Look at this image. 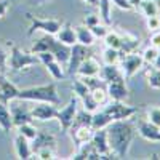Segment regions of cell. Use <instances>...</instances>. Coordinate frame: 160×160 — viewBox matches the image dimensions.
Instances as JSON below:
<instances>
[{
    "label": "cell",
    "instance_id": "6da1fadb",
    "mask_svg": "<svg viewBox=\"0 0 160 160\" xmlns=\"http://www.w3.org/2000/svg\"><path fill=\"white\" fill-rule=\"evenodd\" d=\"M108 139L111 146V152L115 158H125L130 152L131 142L136 136V127L130 120H115L111 122L108 127Z\"/></svg>",
    "mask_w": 160,
    "mask_h": 160
},
{
    "label": "cell",
    "instance_id": "7a4b0ae2",
    "mask_svg": "<svg viewBox=\"0 0 160 160\" xmlns=\"http://www.w3.org/2000/svg\"><path fill=\"white\" fill-rule=\"evenodd\" d=\"M18 99H22L26 102H50L58 106L61 102L56 83L51 82L47 85H37V87H29L22 88L18 91Z\"/></svg>",
    "mask_w": 160,
    "mask_h": 160
},
{
    "label": "cell",
    "instance_id": "3957f363",
    "mask_svg": "<svg viewBox=\"0 0 160 160\" xmlns=\"http://www.w3.org/2000/svg\"><path fill=\"white\" fill-rule=\"evenodd\" d=\"M32 53H38V51H50L53 56H55L66 69V64L69 61V56H71V47L61 43L59 40L55 37V35H50V34H45L42 38H38L37 42L34 43Z\"/></svg>",
    "mask_w": 160,
    "mask_h": 160
},
{
    "label": "cell",
    "instance_id": "277c9868",
    "mask_svg": "<svg viewBox=\"0 0 160 160\" xmlns=\"http://www.w3.org/2000/svg\"><path fill=\"white\" fill-rule=\"evenodd\" d=\"M38 64V58L32 51H24L16 45H11L8 51V71H22L29 66Z\"/></svg>",
    "mask_w": 160,
    "mask_h": 160
},
{
    "label": "cell",
    "instance_id": "5b68a950",
    "mask_svg": "<svg viewBox=\"0 0 160 160\" xmlns=\"http://www.w3.org/2000/svg\"><path fill=\"white\" fill-rule=\"evenodd\" d=\"M102 111L111 118V122H115V120H127V118H131L136 114V108L125 104L123 101H112V99L104 104Z\"/></svg>",
    "mask_w": 160,
    "mask_h": 160
},
{
    "label": "cell",
    "instance_id": "8992f818",
    "mask_svg": "<svg viewBox=\"0 0 160 160\" xmlns=\"http://www.w3.org/2000/svg\"><path fill=\"white\" fill-rule=\"evenodd\" d=\"M29 21H31V26H29V31L28 34L29 35H34L35 32H43V34H50V35H55L59 28L62 26V22L59 19H43V18H35L32 16L31 13L28 15Z\"/></svg>",
    "mask_w": 160,
    "mask_h": 160
},
{
    "label": "cell",
    "instance_id": "52a82bcc",
    "mask_svg": "<svg viewBox=\"0 0 160 160\" xmlns=\"http://www.w3.org/2000/svg\"><path fill=\"white\" fill-rule=\"evenodd\" d=\"M118 66H120V69H122V72H123V77L127 80V78H131L133 75H136L142 69L144 61H142V56L139 55V53L133 51V53L122 55Z\"/></svg>",
    "mask_w": 160,
    "mask_h": 160
},
{
    "label": "cell",
    "instance_id": "ba28073f",
    "mask_svg": "<svg viewBox=\"0 0 160 160\" xmlns=\"http://www.w3.org/2000/svg\"><path fill=\"white\" fill-rule=\"evenodd\" d=\"M37 58H38V62H42L45 66V69L48 71V74L55 78V80H64L66 78V69L64 66L51 55L50 51H38L35 53Z\"/></svg>",
    "mask_w": 160,
    "mask_h": 160
},
{
    "label": "cell",
    "instance_id": "9c48e42d",
    "mask_svg": "<svg viewBox=\"0 0 160 160\" xmlns=\"http://www.w3.org/2000/svg\"><path fill=\"white\" fill-rule=\"evenodd\" d=\"M72 90H74L75 98L82 101L85 111H88V112H95V111L99 108V106L95 102V99H93L90 88H88V87H87V85H85L77 75H75V78L72 80Z\"/></svg>",
    "mask_w": 160,
    "mask_h": 160
},
{
    "label": "cell",
    "instance_id": "30bf717a",
    "mask_svg": "<svg viewBox=\"0 0 160 160\" xmlns=\"http://www.w3.org/2000/svg\"><path fill=\"white\" fill-rule=\"evenodd\" d=\"M10 106V112H11V118H13V125L15 127H19L22 123H29V122H34L32 120V115H31V111L29 108H26V104L22 99H11L8 102Z\"/></svg>",
    "mask_w": 160,
    "mask_h": 160
},
{
    "label": "cell",
    "instance_id": "8fae6325",
    "mask_svg": "<svg viewBox=\"0 0 160 160\" xmlns=\"http://www.w3.org/2000/svg\"><path fill=\"white\" fill-rule=\"evenodd\" d=\"M87 56H90V51H88V47L85 45H80V43H75L71 47V56H69V61L66 64V75H71L74 77L77 74V69L80 62H82Z\"/></svg>",
    "mask_w": 160,
    "mask_h": 160
},
{
    "label": "cell",
    "instance_id": "7c38bea8",
    "mask_svg": "<svg viewBox=\"0 0 160 160\" xmlns=\"http://www.w3.org/2000/svg\"><path fill=\"white\" fill-rule=\"evenodd\" d=\"M75 115H77V98H71L69 102L64 106V108L58 109V115H56V120L61 125V130L62 133H68V130L72 127L74 120H75Z\"/></svg>",
    "mask_w": 160,
    "mask_h": 160
},
{
    "label": "cell",
    "instance_id": "4fadbf2b",
    "mask_svg": "<svg viewBox=\"0 0 160 160\" xmlns=\"http://www.w3.org/2000/svg\"><path fill=\"white\" fill-rule=\"evenodd\" d=\"M29 111L32 120H38V122H48V120L56 118L58 115V108L50 102H35L32 108H29Z\"/></svg>",
    "mask_w": 160,
    "mask_h": 160
},
{
    "label": "cell",
    "instance_id": "5bb4252c",
    "mask_svg": "<svg viewBox=\"0 0 160 160\" xmlns=\"http://www.w3.org/2000/svg\"><path fill=\"white\" fill-rule=\"evenodd\" d=\"M91 142L95 146V149L99 152L101 158H115V155L111 152V146H109V139H108V130L106 128L95 130V133L91 136Z\"/></svg>",
    "mask_w": 160,
    "mask_h": 160
},
{
    "label": "cell",
    "instance_id": "9a60e30c",
    "mask_svg": "<svg viewBox=\"0 0 160 160\" xmlns=\"http://www.w3.org/2000/svg\"><path fill=\"white\" fill-rule=\"evenodd\" d=\"M68 133L71 135V139L74 141V144L80 146L83 142L91 141V136L95 133V130L91 128V125H72L68 130Z\"/></svg>",
    "mask_w": 160,
    "mask_h": 160
},
{
    "label": "cell",
    "instance_id": "2e32d148",
    "mask_svg": "<svg viewBox=\"0 0 160 160\" xmlns=\"http://www.w3.org/2000/svg\"><path fill=\"white\" fill-rule=\"evenodd\" d=\"M106 90H108L109 99L112 101H125L130 95L125 80H115V82L106 83Z\"/></svg>",
    "mask_w": 160,
    "mask_h": 160
},
{
    "label": "cell",
    "instance_id": "e0dca14e",
    "mask_svg": "<svg viewBox=\"0 0 160 160\" xmlns=\"http://www.w3.org/2000/svg\"><path fill=\"white\" fill-rule=\"evenodd\" d=\"M101 69V64L95 56H87L82 62H80L78 69H77V77H93V75H98Z\"/></svg>",
    "mask_w": 160,
    "mask_h": 160
},
{
    "label": "cell",
    "instance_id": "ac0fdd59",
    "mask_svg": "<svg viewBox=\"0 0 160 160\" xmlns=\"http://www.w3.org/2000/svg\"><path fill=\"white\" fill-rule=\"evenodd\" d=\"M19 88L10 82V80L5 77V74H0V102H10L11 99H15L18 96Z\"/></svg>",
    "mask_w": 160,
    "mask_h": 160
},
{
    "label": "cell",
    "instance_id": "d6986e66",
    "mask_svg": "<svg viewBox=\"0 0 160 160\" xmlns=\"http://www.w3.org/2000/svg\"><path fill=\"white\" fill-rule=\"evenodd\" d=\"M136 133L144 138L146 141H151V142H160V128L155 127L154 123H151L149 120H144V122H139Z\"/></svg>",
    "mask_w": 160,
    "mask_h": 160
},
{
    "label": "cell",
    "instance_id": "ffe728a7",
    "mask_svg": "<svg viewBox=\"0 0 160 160\" xmlns=\"http://www.w3.org/2000/svg\"><path fill=\"white\" fill-rule=\"evenodd\" d=\"M98 75L104 83H111V82H115V80H125L123 72H122L118 64H104V66H101Z\"/></svg>",
    "mask_w": 160,
    "mask_h": 160
},
{
    "label": "cell",
    "instance_id": "44dd1931",
    "mask_svg": "<svg viewBox=\"0 0 160 160\" xmlns=\"http://www.w3.org/2000/svg\"><path fill=\"white\" fill-rule=\"evenodd\" d=\"M13 144H15V151H16V155L18 158L21 160H28V158H32L34 152H32V146H31V141L28 138H24L22 135H18L13 139Z\"/></svg>",
    "mask_w": 160,
    "mask_h": 160
},
{
    "label": "cell",
    "instance_id": "7402d4cb",
    "mask_svg": "<svg viewBox=\"0 0 160 160\" xmlns=\"http://www.w3.org/2000/svg\"><path fill=\"white\" fill-rule=\"evenodd\" d=\"M31 146H32V152H35L40 148H47V146L56 148V138L48 131H37L35 138L31 141Z\"/></svg>",
    "mask_w": 160,
    "mask_h": 160
},
{
    "label": "cell",
    "instance_id": "603a6c76",
    "mask_svg": "<svg viewBox=\"0 0 160 160\" xmlns=\"http://www.w3.org/2000/svg\"><path fill=\"white\" fill-rule=\"evenodd\" d=\"M75 37H77V43L80 45H85V47H93L96 42V37L93 35L91 29L85 24H80V26H75Z\"/></svg>",
    "mask_w": 160,
    "mask_h": 160
},
{
    "label": "cell",
    "instance_id": "cb8c5ba5",
    "mask_svg": "<svg viewBox=\"0 0 160 160\" xmlns=\"http://www.w3.org/2000/svg\"><path fill=\"white\" fill-rule=\"evenodd\" d=\"M55 37L59 40L61 43H64V45H68V47H72V45H75L77 43V37H75V29L72 28V26L69 24V22H66V24H62L61 28H59V31L55 34Z\"/></svg>",
    "mask_w": 160,
    "mask_h": 160
},
{
    "label": "cell",
    "instance_id": "d4e9b609",
    "mask_svg": "<svg viewBox=\"0 0 160 160\" xmlns=\"http://www.w3.org/2000/svg\"><path fill=\"white\" fill-rule=\"evenodd\" d=\"M71 158H75V160H80V158H88V160H93V158H101L99 152L95 149V146H93L91 141L88 142H83L77 146V152L72 154Z\"/></svg>",
    "mask_w": 160,
    "mask_h": 160
},
{
    "label": "cell",
    "instance_id": "484cf974",
    "mask_svg": "<svg viewBox=\"0 0 160 160\" xmlns=\"http://www.w3.org/2000/svg\"><path fill=\"white\" fill-rule=\"evenodd\" d=\"M98 16L101 19L102 24L106 26H111L112 24V2L111 0H98Z\"/></svg>",
    "mask_w": 160,
    "mask_h": 160
},
{
    "label": "cell",
    "instance_id": "4316f807",
    "mask_svg": "<svg viewBox=\"0 0 160 160\" xmlns=\"http://www.w3.org/2000/svg\"><path fill=\"white\" fill-rule=\"evenodd\" d=\"M13 118H11V112L7 102H0V128L5 133H10L13 130Z\"/></svg>",
    "mask_w": 160,
    "mask_h": 160
},
{
    "label": "cell",
    "instance_id": "83f0119b",
    "mask_svg": "<svg viewBox=\"0 0 160 160\" xmlns=\"http://www.w3.org/2000/svg\"><path fill=\"white\" fill-rule=\"evenodd\" d=\"M122 35V48H120V53L122 55H127V53H133L138 47H139V38L131 35L130 32L120 34Z\"/></svg>",
    "mask_w": 160,
    "mask_h": 160
},
{
    "label": "cell",
    "instance_id": "f1b7e54d",
    "mask_svg": "<svg viewBox=\"0 0 160 160\" xmlns=\"http://www.w3.org/2000/svg\"><path fill=\"white\" fill-rule=\"evenodd\" d=\"M111 123V118L106 115V112L102 109H96L95 112H91V128L93 130H99V128H106Z\"/></svg>",
    "mask_w": 160,
    "mask_h": 160
},
{
    "label": "cell",
    "instance_id": "f546056e",
    "mask_svg": "<svg viewBox=\"0 0 160 160\" xmlns=\"http://www.w3.org/2000/svg\"><path fill=\"white\" fill-rule=\"evenodd\" d=\"M104 45L109 47V48H115L120 51V48H122V35H120L117 31H108V34L104 35Z\"/></svg>",
    "mask_w": 160,
    "mask_h": 160
},
{
    "label": "cell",
    "instance_id": "4dcf8cb0",
    "mask_svg": "<svg viewBox=\"0 0 160 160\" xmlns=\"http://www.w3.org/2000/svg\"><path fill=\"white\" fill-rule=\"evenodd\" d=\"M120 58H122V53H120L118 50H115V48L106 47L102 50V61H104V64H118Z\"/></svg>",
    "mask_w": 160,
    "mask_h": 160
},
{
    "label": "cell",
    "instance_id": "1f68e13d",
    "mask_svg": "<svg viewBox=\"0 0 160 160\" xmlns=\"http://www.w3.org/2000/svg\"><path fill=\"white\" fill-rule=\"evenodd\" d=\"M141 11H142V15L146 16V18H149V16H155V15H158V7L155 5V2L154 0H141V3H139V7H138Z\"/></svg>",
    "mask_w": 160,
    "mask_h": 160
},
{
    "label": "cell",
    "instance_id": "d6a6232c",
    "mask_svg": "<svg viewBox=\"0 0 160 160\" xmlns=\"http://www.w3.org/2000/svg\"><path fill=\"white\" fill-rule=\"evenodd\" d=\"M90 91H91V96H93V99H95V102L98 106H104L109 101V95H108V90H106V85L104 87H96V88H93Z\"/></svg>",
    "mask_w": 160,
    "mask_h": 160
},
{
    "label": "cell",
    "instance_id": "836d02e7",
    "mask_svg": "<svg viewBox=\"0 0 160 160\" xmlns=\"http://www.w3.org/2000/svg\"><path fill=\"white\" fill-rule=\"evenodd\" d=\"M146 78H148V85L154 90H160V69L152 68L146 72Z\"/></svg>",
    "mask_w": 160,
    "mask_h": 160
},
{
    "label": "cell",
    "instance_id": "e575fe53",
    "mask_svg": "<svg viewBox=\"0 0 160 160\" xmlns=\"http://www.w3.org/2000/svg\"><path fill=\"white\" fill-rule=\"evenodd\" d=\"M32 158H40V160H51L56 158V148H51V146H47V148H40L34 152Z\"/></svg>",
    "mask_w": 160,
    "mask_h": 160
},
{
    "label": "cell",
    "instance_id": "d590c367",
    "mask_svg": "<svg viewBox=\"0 0 160 160\" xmlns=\"http://www.w3.org/2000/svg\"><path fill=\"white\" fill-rule=\"evenodd\" d=\"M16 130H18V133L19 135H22L24 138H28L29 141H32L34 138H35V135H37V128L32 125V122H29V123H22V125H19V127H16Z\"/></svg>",
    "mask_w": 160,
    "mask_h": 160
},
{
    "label": "cell",
    "instance_id": "8d00e7d4",
    "mask_svg": "<svg viewBox=\"0 0 160 160\" xmlns=\"http://www.w3.org/2000/svg\"><path fill=\"white\" fill-rule=\"evenodd\" d=\"M146 118L149 120L151 123H154L155 127L160 128V106H151L146 111Z\"/></svg>",
    "mask_w": 160,
    "mask_h": 160
},
{
    "label": "cell",
    "instance_id": "74e56055",
    "mask_svg": "<svg viewBox=\"0 0 160 160\" xmlns=\"http://www.w3.org/2000/svg\"><path fill=\"white\" fill-rule=\"evenodd\" d=\"M157 55H158V48H155V47H148L144 51H142V61H144V64H154V61H155V58H157Z\"/></svg>",
    "mask_w": 160,
    "mask_h": 160
},
{
    "label": "cell",
    "instance_id": "f35d334b",
    "mask_svg": "<svg viewBox=\"0 0 160 160\" xmlns=\"http://www.w3.org/2000/svg\"><path fill=\"white\" fill-rule=\"evenodd\" d=\"M91 32H93V35L96 37V40L98 38H104V35L108 34V31H109V26H106V24H102V22H98V24H95V26H91Z\"/></svg>",
    "mask_w": 160,
    "mask_h": 160
},
{
    "label": "cell",
    "instance_id": "ab89813d",
    "mask_svg": "<svg viewBox=\"0 0 160 160\" xmlns=\"http://www.w3.org/2000/svg\"><path fill=\"white\" fill-rule=\"evenodd\" d=\"M8 72V50L5 47H0V74Z\"/></svg>",
    "mask_w": 160,
    "mask_h": 160
},
{
    "label": "cell",
    "instance_id": "60d3db41",
    "mask_svg": "<svg viewBox=\"0 0 160 160\" xmlns=\"http://www.w3.org/2000/svg\"><path fill=\"white\" fill-rule=\"evenodd\" d=\"M148 29H149L151 32L160 31V16H158V15L149 16V18H148Z\"/></svg>",
    "mask_w": 160,
    "mask_h": 160
},
{
    "label": "cell",
    "instance_id": "b9f144b4",
    "mask_svg": "<svg viewBox=\"0 0 160 160\" xmlns=\"http://www.w3.org/2000/svg\"><path fill=\"white\" fill-rule=\"evenodd\" d=\"M111 2H112V5H115L120 10H125V11L135 10V8H133V5L130 3V0H111Z\"/></svg>",
    "mask_w": 160,
    "mask_h": 160
},
{
    "label": "cell",
    "instance_id": "7bdbcfd3",
    "mask_svg": "<svg viewBox=\"0 0 160 160\" xmlns=\"http://www.w3.org/2000/svg\"><path fill=\"white\" fill-rule=\"evenodd\" d=\"M98 22H101V19H99L98 15H87L85 16V21H83V24L88 26V28H91V26H95Z\"/></svg>",
    "mask_w": 160,
    "mask_h": 160
},
{
    "label": "cell",
    "instance_id": "ee69618b",
    "mask_svg": "<svg viewBox=\"0 0 160 160\" xmlns=\"http://www.w3.org/2000/svg\"><path fill=\"white\" fill-rule=\"evenodd\" d=\"M8 10H10V2H8V0H0V19L5 18Z\"/></svg>",
    "mask_w": 160,
    "mask_h": 160
},
{
    "label": "cell",
    "instance_id": "f6af8a7d",
    "mask_svg": "<svg viewBox=\"0 0 160 160\" xmlns=\"http://www.w3.org/2000/svg\"><path fill=\"white\" fill-rule=\"evenodd\" d=\"M151 45L160 50V31H154L151 35Z\"/></svg>",
    "mask_w": 160,
    "mask_h": 160
},
{
    "label": "cell",
    "instance_id": "bcb514c9",
    "mask_svg": "<svg viewBox=\"0 0 160 160\" xmlns=\"http://www.w3.org/2000/svg\"><path fill=\"white\" fill-rule=\"evenodd\" d=\"M154 68H157V69H160V50H158V55H157V58H155V61H154Z\"/></svg>",
    "mask_w": 160,
    "mask_h": 160
},
{
    "label": "cell",
    "instance_id": "7dc6e473",
    "mask_svg": "<svg viewBox=\"0 0 160 160\" xmlns=\"http://www.w3.org/2000/svg\"><path fill=\"white\" fill-rule=\"evenodd\" d=\"M82 2H85V3L90 5V7H96V5H98V0H82Z\"/></svg>",
    "mask_w": 160,
    "mask_h": 160
},
{
    "label": "cell",
    "instance_id": "c3c4849f",
    "mask_svg": "<svg viewBox=\"0 0 160 160\" xmlns=\"http://www.w3.org/2000/svg\"><path fill=\"white\" fill-rule=\"evenodd\" d=\"M130 3L133 5V8H135V10H136V8L139 7V3H141V0H130Z\"/></svg>",
    "mask_w": 160,
    "mask_h": 160
},
{
    "label": "cell",
    "instance_id": "681fc988",
    "mask_svg": "<svg viewBox=\"0 0 160 160\" xmlns=\"http://www.w3.org/2000/svg\"><path fill=\"white\" fill-rule=\"evenodd\" d=\"M35 2H37L38 5H43V3H47V2H51V0H35Z\"/></svg>",
    "mask_w": 160,
    "mask_h": 160
},
{
    "label": "cell",
    "instance_id": "f907efd6",
    "mask_svg": "<svg viewBox=\"0 0 160 160\" xmlns=\"http://www.w3.org/2000/svg\"><path fill=\"white\" fill-rule=\"evenodd\" d=\"M154 2H155V5L158 7V10H160V0H154Z\"/></svg>",
    "mask_w": 160,
    "mask_h": 160
}]
</instances>
